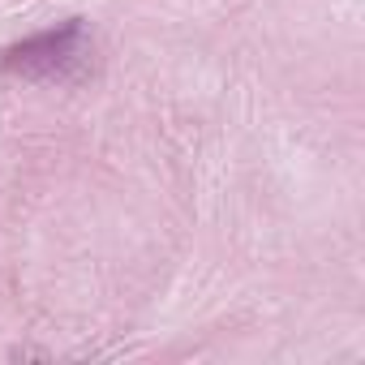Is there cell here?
<instances>
[{
  "mask_svg": "<svg viewBox=\"0 0 365 365\" xmlns=\"http://www.w3.org/2000/svg\"><path fill=\"white\" fill-rule=\"evenodd\" d=\"M86 48H91L86 26L73 18L56 31H43V35H31V39L14 43L5 52V69L18 73V78H31V82H61L86 61Z\"/></svg>",
  "mask_w": 365,
  "mask_h": 365,
  "instance_id": "obj_1",
  "label": "cell"
}]
</instances>
